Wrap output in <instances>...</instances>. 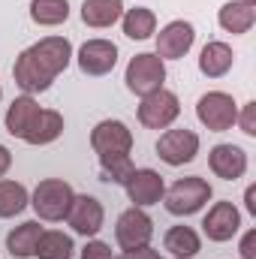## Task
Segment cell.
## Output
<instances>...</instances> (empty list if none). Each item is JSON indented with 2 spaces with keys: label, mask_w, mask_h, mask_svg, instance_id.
Wrapping results in <instances>:
<instances>
[{
  "label": "cell",
  "mask_w": 256,
  "mask_h": 259,
  "mask_svg": "<svg viewBox=\"0 0 256 259\" xmlns=\"http://www.w3.org/2000/svg\"><path fill=\"white\" fill-rule=\"evenodd\" d=\"M91 148L100 160L106 157H130L133 151V133L124 121H100L91 130Z\"/></svg>",
  "instance_id": "cell-7"
},
{
  "label": "cell",
  "mask_w": 256,
  "mask_h": 259,
  "mask_svg": "<svg viewBox=\"0 0 256 259\" xmlns=\"http://www.w3.org/2000/svg\"><path fill=\"white\" fill-rule=\"evenodd\" d=\"M235 124L241 127L244 136H256V103H244V109L238 112Z\"/></svg>",
  "instance_id": "cell-28"
},
{
  "label": "cell",
  "mask_w": 256,
  "mask_h": 259,
  "mask_svg": "<svg viewBox=\"0 0 256 259\" xmlns=\"http://www.w3.org/2000/svg\"><path fill=\"white\" fill-rule=\"evenodd\" d=\"M27 205H30V193H27L24 184H18V181H3V178H0V220L18 217Z\"/></svg>",
  "instance_id": "cell-25"
},
{
  "label": "cell",
  "mask_w": 256,
  "mask_h": 259,
  "mask_svg": "<svg viewBox=\"0 0 256 259\" xmlns=\"http://www.w3.org/2000/svg\"><path fill=\"white\" fill-rule=\"evenodd\" d=\"M9 166H12V154H9V148H6V145H0V178L9 172Z\"/></svg>",
  "instance_id": "cell-32"
},
{
  "label": "cell",
  "mask_w": 256,
  "mask_h": 259,
  "mask_svg": "<svg viewBox=\"0 0 256 259\" xmlns=\"http://www.w3.org/2000/svg\"><path fill=\"white\" fill-rule=\"evenodd\" d=\"M0 100H3V88H0Z\"/></svg>",
  "instance_id": "cell-35"
},
{
  "label": "cell",
  "mask_w": 256,
  "mask_h": 259,
  "mask_svg": "<svg viewBox=\"0 0 256 259\" xmlns=\"http://www.w3.org/2000/svg\"><path fill=\"white\" fill-rule=\"evenodd\" d=\"M151 235H154V220L142 211V208H127L121 217H118V226H115V241L121 244V250H136V247H145L151 244Z\"/></svg>",
  "instance_id": "cell-9"
},
{
  "label": "cell",
  "mask_w": 256,
  "mask_h": 259,
  "mask_svg": "<svg viewBox=\"0 0 256 259\" xmlns=\"http://www.w3.org/2000/svg\"><path fill=\"white\" fill-rule=\"evenodd\" d=\"M124 15V0H84L81 3V21L88 27H112Z\"/></svg>",
  "instance_id": "cell-19"
},
{
  "label": "cell",
  "mask_w": 256,
  "mask_h": 259,
  "mask_svg": "<svg viewBox=\"0 0 256 259\" xmlns=\"http://www.w3.org/2000/svg\"><path fill=\"white\" fill-rule=\"evenodd\" d=\"M241 259H256V229L241 238Z\"/></svg>",
  "instance_id": "cell-31"
},
{
  "label": "cell",
  "mask_w": 256,
  "mask_h": 259,
  "mask_svg": "<svg viewBox=\"0 0 256 259\" xmlns=\"http://www.w3.org/2000/svg\"><path fill=\"white\" fill-rule=\"evenodd\" d=\"M72 253H75V244L61 229L42 232L39 241H36V250H33V256H39V259H72Z\"/></svg>",
  "instance_id": "cell-24"
},
{
  "label": "cell",
  "mask_w": 256,
  "mask_h": 259,
  "mask_svg": "<svg viewBox=\"0 0 256 259\" xmlns=\"http://www.w3.org/2000/svg\"><path fill=\"white\" fill-rule=\"evenodd\" d=\"M121 27H124V36H130V39H139V42L151 39L157 33V15L148 6H136L121 15Z\"/></svg>",
  "instance_id": "cell-23"
},
{
  "label": "cell",
  "mask_w": 256,
  "mask_h": 259,
  "mask_svg": "<svg viewBox=\"0 0 256 259\" xmlns=\"http://www.w3.org/2000/svg\"><path fill=\"white\" fill-rule=\"evenodd\" d=\"M115 259H160V253L151 244H145V247H136V250H124L121 256H115Z\"/></svg>",
  "instance_id": "cell-30"
},
{
  "label": "cell",
  "mask_w": 256,
  "mask_h": 259,
  "mask_svg": "<svg viewBox=\"0 0 256 259\" xmlns=\"http://www.w3.org/2000/svg\"><path fill=\"white\" fill-rule=\"evenodd\" d=\"M30 18L39 27H58L69 18L66 0H30Z\"/></svg>",
  "instance_id": "cell-26"
},
{
  "label": "cell",
  "mask_w": 256,
  "mask_h": 259,
  "mask_svg": "<svg viewBox=\"0 0 256 259\" xmlns=\"http://www.w3.org/2000/svg\"><path fill=\"white\" fill-rule=\"evenodd\" d=\"M61 133H64V115L55 112V109H39L36 121L30 124L27 136H24L21 142H27V145H33V148H42V145L58 142Z\"/></svg>",
  "instance_id": "cell-18"
},
{
  "label": "cell",
  "mask_w": 256,
  "mask_h": 259,
  "mask_svg": "<svg viewBox=\"0 0 256 259\" xmlns=\"http://www.w3.org/2000/svg\"><path fill=\"white\" fill-rule=\"evenodd\" d=\"M78 259H115L112 256V247L106 244V241H88L84 247H81V253H78Z\"/></svg>",
  "instance_id": "cell-29"
},
{
  "label": "cell",
  "mask_w": 256,
  "mask_h": 259,
  "mask_svg": "<svg viewBox=\"0 0 256 259\" xmlns=\"http://www.w3.org/2000/svg\"><path fill=\"white\" fill-rule=\"evenodd\" d=\"M241 3H250V6H253V3H256V0H241Z\"/></svg>",
  "instance_id": "cell-34"
},
{
  "label": "cell",
  "mask_w": 256,
  "mask_h": 259,
  "mask_svg": "<svg viewBox=\"0 0 256 259\" xmlns=\"http://www.w3.org/2000/svg\"><path fill=\"white\" fill-rule=\"evenodd\" d=\"M235 64V55H232V46L220 42V39H211L205 42V49L199 52V72L208 75V78H223Z\"/></svg>",
  "instance_id": "cell-17"
},
{
  "label": "cell",
  "mask_w": 256,
  "mask_h": 259,
  "mask_svg": "<svg viewBox=\"0 0 256 259\" xmlns=\"http://www.w3.org/2000/svg\"><path fill=\"white\" fill-rule=\"evenodd\" d=\"M69 61H72V42L66 36H46L15 58L12 66L15 84L24 94H42L69 66Z\"/></svg>",
  "instance_id": "cell-1"
},
{
  "label": "cell",
  "mask_w": 256,
  "mask_h": 259,
  "mask_svg": "<svg viewBox=\"0 0 256 259\" xmlns=\"http://www.w3.org/2000/svg\"><path fill=\"white\" fill-rule=\"evenodd\" d=\"M217 21H220V27H223L226 33H235V36H241V33H247V30L253 27L256 9L250 6V3L229 0V3H223V6H220V12H217Z\"/></svg>",
  "instance_id": "cell-20"
},
{
  "label": "cell",
  "mask_w": 256,
  "mask_h": 259,
  "mask_svg": "<svg viewBox=\"0 0 256 259\" xmlns=\"http://www.w3.org/2000/svg\"><path fill=\"white\" fill-rule=\"evenodd\" d=\"M36 115H39V103H36L30 94L15 97V100H12V106L6 109V118H3L6 133H9V136H15V139H24V136H27V130H30V124L36 121Z\"/></svg>",
  "instance_id": "cell-16"
},
{
  "label": "cell",
  "mask_w": 256,
  "mask_h": 259,
  "mask_svg": "<svg viewBox=\"0 0 256 259\" xmlns=\"http://www.w3.org/2000/svg\"><path fill=\"white\" fill-rule=\"evenodd\" d=\"M133 160L130 157H106V160H100V175H103V181L106 184H127V178L133 175Z\"/></svg>",
  "instance_id": "cell-27"
},
{
  "label": "cell",
  "mask_w": 256,
  "mask_h": 259,
  "mask_svg": "<svg viewBox=\"0 0 256 259\" xmlns=\"http://www.w3.org/2000/svg\"><path fill=\"white\" fill-rule=\"evenodd\" d=\"M66 223L72 226L75 235H84V238H94L103 223H106V211H103V202L97 196H75L72 205H69V214H66Z\"/></svg>",
  "instance_id": "cell-10"
},
{
  "label": "cell",
  "mask_w": 256,
  "mask_h": 259,
  "mask_svg": "<svg viewBox=\"0 0 256 259\" xmlns=\"http://www.w3.org/2000/svg\"><path fill=\"white\" fill-rule=\"evenodd\" d=\"M244 199H247V211H250V214L256 217V190H253V187H247V193H244Z\"/></svg>",
  "instance_id": "cell-33"
},
{
  "label": "cell",
  "mask_w": 256,
  "mask_h": 259,
  "mask_svg": "<svg viewBox=\"0 0 256 259\" xmlns=\"http://www.w3.org/2000/svg\"><path fill=\"white\" fill-rule=\"evenodd\" d=\"M199 154V136L193 130L181 127V130H166L160 139H157V157L166 163V166H184L193 163Z\"/></svg>",
  "instance_id": "cell-8"
},
{
  "label": "cell",
  "mask_w": 256,
  "mask_h": 259,
  "mask_svg": "<svg viewBox=\"0 0 256 259\" xmlns=\"http://www.w3.org/2000/svg\"><path fill=\"white\" fill-rule=\"evenodd\" d=\"M208 169L223 181H238L247 172V154H244V148L229 145V142L214 145L208 154Z\"/></svg>",
  "instance_id": "cell-15"
},
{
  "label": "cell",
  "mask_w": 256,
  "mask_h": 259,
  "mask_svg": "<svg viewBox=\"0 0 256 259\" xmlns=\"http://www.w3.org/2000/svg\"><path fill=\"white\" fill-rule=\"evenodd\" d=\"M178 115H181V103L166 88L142 97V103H139V124L148 130H169L178 121Z\"/></svg>",
  "instance_id": "cell-6"
},
{
  "label": "cell",
  "mask_w": 256,
  "mask_h": 259,
  "mask_svg": "<svg viewBox=\"0 0 256 259\" xmlns=\"http://www.w3.org/2000/svg\"><path fill=\"white\" fill-rule=\"evenodd\" d=\"M163 247L172 253V259H193L202 250V238L193 226H172L163 235Z\"/></svg>",
  "instance_id": "cell-21"
},
{
  "label": "cell",
  "mask_w": 256,
  "mask_h": 259,
  "mask_svg": "<svg viewBox=\"0 0 256 259\" xmlns=\"http://www.w3.org/2000/svg\"><path fill=\"white\" fill-rule=\"evenodd\" d=\"M42 232H46V229L39 226V220H27V223H21V226H15V229L6 235V250H9L15 259L33 256L36 241H39Z\"/></svg>",
  "instance_id": "cell-22"
},
{
  "label": "cell",
  "mask_w": 256,
  "mask_h": 259,
  "mask_svg": "<svg viewBox=\"0 0 256 259\" xmlns=\"http://www.w3.org/2000/svg\"><path fill=\"white\" fill-rule=\"evenodd\" d=\"M238 229H241V211L232 202H214L202 220V232L208 235V241H217V244L235 238Z\"/></svg>",
  "instance_id": "cell-12"
},
{
  "label": "cell",
  "mask_w": 256,
  "mask_h": 259,
  "mask_svg": "<svg viewBox=\"0 0 256 259\" xmlns=\"http://www.w3.org/2000/svg\"><path fill=\"white\" fill-rule=\"evenodd\" d=\"M196 118H199L202 127L211 130V133H226V130H232L235 118H238V106H235L232 94L208 91L196 103Z\"/></svg>",
  "instance_id": "cell-5"
},
{
  "label": "cell",
  "mask_w": 256,
  "mask_h": 259,
  "mask_svg": "<svg viewBox=\"0 0 256 259\" xmlns=\"http://www.w3.org/2000/svg\"><path fill=\"white\" fill-rule=\"evenodd\" d=\"M193 42H196V27L184 18H175L157 33V52L154 55L163 61H178L193 49Z\"/></svg>",
  "instance_id": "cell-11"
},
{
  "label": "cell",
  "mask_w": 256,
  "mask_h": 259,
  "mask_svg": "<svg viewBox=\"0 0 256 259\" xmlns=\"http://www.w3.org/2000/svg\"><path fill=\"white\" fill-rule=\"evenodd\" d=\"M75 199L72 184L64 178H46L36 184V190L30 193V205L36 211L39 220H49V223H61L69 214V205Z\"/></svg>",
  "instance_id": "cell-2"
},
{
  "label": "cell",
  "mask_w": 256,
  "mask_h": 259,
  "mask_svg": "<svg viewBox=\"0 0 256 259\" xmlns=\"http://www.w3.org/2000/svg\"><path fill=\"white\" fill-rule=\"evenodd\" d=\"M211 202V184L199 175L190 178H178L166 193H163V205L169 214L175 217H190L196 211H202L205 205Z\"/></svg>",
  "instance_id": "cell-3"
},
{
  "label": "cell",
  "mask_w": 256,
  "mask_h": 259,
  "mask_svg": "<svg viewBox=\"0 0 256 259\" xmlns=\"http://www.w3.org/2000/svg\"><path fill=\"white\" fill-rule=\"evenodd\" d=\"M124 81H127V91L136 94V97H148V94L160 91L163 81H166V64H163V58H157L151 52L136 55L127 64Z\"/></svg>",
  "instance_id": "cell-4"
},
{
  "label": "cell",
  "mask_w": 256,
  "mask_h": 259,
  "mask_svg": "<svg viewBox=\"0 0 256 259\" xmlns=\"http://www.w3.org/2000/svg\"><path fill=\"white\" fill-rule=\"evenodd\" d=\"M75 61L84 75H109L118 64V46L109 39H88L78 49Z\"/></svg>",
  "instance_id": "cell-14"
},
{
  "label": "cell",
  "mask_w": 256,
  "mask_h": 259,
  "mask_svg": "<svg viewBox=\"0 0 256 259\" xmlns=\"http://www.w3.org/2000/svg\"><path fill=\"white\" fill-rule=\"evenodd\" d=\"M124 190H127V199L136 208H151V205L163 202L166 184H163V175L154 172V169H133Z\"/></svg>",
  "instance_id": "cell-13"
}]
</instances>
